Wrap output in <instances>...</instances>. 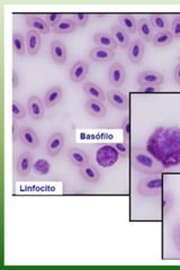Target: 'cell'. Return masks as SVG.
<instances>
[{
	"label": "cell",
	"mask_w": 180,
	"mask_h": 270,
	"mask_svg": "<svg viewBox=\"0 0 180 270\" xmlns=\"http://www.w3.org/2000/svg\"><path fill=\"white\" fill-rule=\"evenodd\" d=\"M148 152L164 169L180 164V129L177 126H159L146 142Z\"/></svg>",
	"instance_id": "cell-1"
},
{
	"label": "cell",
	"mask_w": 180,
	"mask_h": 270,
	"mask_svg": "<svg viewBox=\"0 0 180 270\" xmlns=\"http://www.w3.org/2000/svg\"><path fill=\"white\" fill-rule=\"evenodd\" d=\"M132 168L145 174H160L164 169L159 161L152 157L146 149L133 148L130 152Z\"/></svg>",
	"instance_id": "cell-2"
},
{
	"label": "cell",
	"mask_w": 180,
	"mask_h": 270,
	"mask_svg": "<svg viewBox=\"0 0 180 270\" xmlns=\"http://www.w3.org/2000/svg\"><path fill=\"white\" fill-rule=\"evenodd\" d=\"M161 188H162V179H161L160 174H150V176L141 179V182L137 185V193L144 197L158 196Z\"/></svg>",
	"instance_id": "cell-3"
},
{
	"label": "cell",
	"mask_w": 180,
	"mask_h": 270,
	"mask_svg": "<svg viewBox=\"0 0 180 270\" xmlns=\"http://www.w3.org/2000/svg\"><path fill=\"white\" fill-rule=\"evenodd\" d=\"M120 158V153L113 144H105L96 151V162L103 168L113 167L118 162Z\"/></svg>",
	"instance_id": "cell-4"
},
{
	"label": "cell",
	"mask_w": 180,
	"mask_h": 270,
	"mask_svg": "<svg viewBox=\"0 0 180 270\" xmlns=\"http://www.w3.org/2000/svg\"><path fill=\"white\" fill-rule=\"evenodd\" d=\"M164 78L158 71L146 70L141 72L137 77V83L140 86H161L163 83Z\"/></svg>",
	"instance_id": "cell-5"
},
{
	"label": "cell",
	"mask_w": 180,
	"mask_h": 270,
	"mask_svg": "<svg viewBox=\"0 0 180 270\" xmlns=\"http://www.w3.org/2000/svg\"><path fill=\"white\" fill-rule=\"evenodd\" d=\"M33 157L28 152H23L20 157H18L16 161V173L20 177H27L30 176V173L33 171Z\"/></svg>",
	"instance_id": "cell-6"
},
{
	"label": "cell",
	"mask_w": 180,
	"mask_h": 270,
	"mask_svg": "<svg viewBox=\"0 0 180 270\" xmlns=\"http://www.w3.org/2000/svg\"><path fill=\"white\" fill-rule=\"evenodd\" d=\"M108 80L114 87H121L126 80V72L121 63H114L108 71Z\"/></svg>",
	"instance_id": "cell-7"
},
{
	"label": "cell",
	"mask_w": 180,
	"mask_h": 270,
	"mask_svg": "<svg viewBox=\"0 0 180 270\" xmlns=\"http://www.w3.org/2000/svg\"><path fill=\"white\" fill-rule=\"evenodd\" d=\"M27 110H28V114H30L33 120L41 121L42 118L44 117L45 106L43 102H42L37 96H32L30 99H28Z\"/></svg>",
	"instance_id": "cell-8"
},
{
	"label": "cell",
	"mask_w": 180,
	"mask_h": 270,
	"mask_svg": "<svg viewBox=\"0 0 180 270\" xmlns=\"http://www.w3.org/2000/svg\"><path fill=\"white\" fill-rule=\"evenodd\" d=\"M127 55H129L130 61L133 64L141 63L145 53V45L141 40H134L131 42V44L127 49Z\"/></svg>",
	"instance_id": "cell-9"
},
{
	"label": "cell",
	"mask_w": 180,
	"mask_h": 270,
	"mask_svg": "<svg viewBox=\"0 0 180 270\" xmlns=\"http://www.w3.org/2000/svg\"><path fill=\"white\" fill-rule=\"evenodd\" d=\"M88 71H89V64L86 62V61H83V60L77 61L70 71L71 81L74 83H79L83 81L84 78L87 77Z\"/></svg>",
	"instance_id": "cell-10"
},
{
	"label": "cell",
	"mask_w": 180,
	"mask_h": 270,
	"mask_svg": "<svg viewBox=\"0 0 180 270\" xmlns=\"http://www.w3.org/2000/svg\"><path fill=\"white\" fill-rule=\"evenodd\" d=\"M51 55L55 63L60 65L67 62V47L62 41L55 40L51 44Z\"/></svg>",
	"instance_id": "cell-11"
},
{
	"label": "cell",
	"mask_w": 180,
	"mask_h": 270,
	"mask_svg": "<svg viewBox=\"0 0 180 270\" xmlns=\"http://www.w3.org/2000/svg\"><path fill=\"white\" fill-rule=\"evenodd\" d=\"M18 137H20L22 143L24 145H26L27 148H31V149L39 148V145H40L39 136H37L35 132L32 129H30V127H22V129L20 130Z\"/></svg>",
	"instance_id": "cell-12"
},
{
	"label": "cell",
	"mask_w": 180,
	"mask_h": 270,
	"mask_svg": "<svg viewBox=\"0 0 180 270\" xmlns=\"http://www.w3.org/2000/svg\"><path fill=\"white\" fill-rule=\"evenodd\" d=\"M114 56H115L114 50L105 49V47H98V46H96L95 49L90 51V54H89L90 59L95 61V62H99V63L111 62V61L114 59Z\"/></svg>",
	"instance_id": "cell-13"
},
{
	"label": "cell",
	"mask_w": 180,
	"mask_h": 270,
	"mask_svg": "<svg viewBox=\"0 0 180 270\" xmlns=\"http://www.w3.org/2000/svg\"><path fill=\"white\" fill-rule=\"evenodd\" d=\"M64 144V135L62 133H54L53 135L50 136L49 141H47L46 144V151L47 153L52 157H55V155H58L60 153V151L62 150Z\"/></svg>",
	"instance_id": "cell-14"
},
{
	"label": "cell",
	"mask_w": 180,
	"mask_h": 270,
	"mask_svg": "<svg viewBox=\"0 0 180 270\" xmlns=\"http://www.w3.org/2000/svg\"><path fill=\"white\" fill-rule=\"evenodd\" d=\"M26 24L32 28V30L39 32L40 34H43V35L49 34L51 31V27L49 26V24H47L44 18L41 16H36V15L27 16Z\"/></svg>",
	"instance_id": "cell-15"
},
{
	"label": "cell",
	"mask_w": 180,
	"mask_h": 270,
	"mask_svg": "<svg viewBox=\"0 0 180 270\" xmlns=\"http://www.w3.org/2000/svg\"><path fill=\"white\" fill-rule=\"evenodd\" d=\"M41 47V35L39 32L31 30L26 35V49L30 55H36Z\"/></svg>",
	"instance_id": "cell-16"
},
{
	"label": "cell",
	"mask_w": 180,
	"mask_h": 270,
	"mask_svg": "<svg viewBox=\"0 0 180 270\" xmlns=\"http://www.w3.org/2000/svg\"><path fill=\"white\" fill-rule=\"evenodd\" d=\"M111 35L113 36V39L115 41V43L117 44L118 47H121V49H129V46L131 44L130 36L124 30H123L121 25H114L112 27Z\"/></svg>",
	"instance_id": "cell-17"
},
{
	"label": "cell",
	"mask_w": 180,
	"mask_h": 270,
	"mask_svg": "<svg viewBox=\"0 0 180 270\" xmlns=\"http://www.w3.org/2000/svg\"><path fill=\"white\" fill-rule=\"evenodd\" d=\"M137 33L144 42H152L154 36V28L151 25L148 18L142 17L137 22Z\"/></svg>",
	"instance_id": "cell-18"
},
{
	"label": "cell",
	"mask_w": 180,
	"mask_h": 270,
	"mask_svg": "<svg viewBox=\"0 0 180 270\" xmlns=\"http://www.w3.org/2000/svg\"><path fill=\"white\" fill-rule=\"evenodd\" d=\"M108 102L118 110H127L129 108V97L118 90H112L107 95Z\"/></svg>",
	"instance_id": "cell-19"
},
{
	"label": "cell",
	"mask_w": 180,
	"mask_h": 270,
	"mask_svg": "<svg viewBox=\"0 0 180 270\" xmlns=\"http://www.w3.org/2000/svg\"><path fill=\"white\" fill-rule=\"evenodd\" d=\"M83 92L86 94V96L89 99H93V101H98V102H105L106 96L104 94L103 89L98 86V84L94 82H84L83 83Z\"/></svg>",
	"instance_id": "cell-20"
},
{
	"label": "cell",
	"mask_w": 180,
	"mask_h": 270,
	"mask_svg": "<svg viewBox=\"0 0 180 270\" xmlns=\"http://www.w3.org/2000/svg\"><path fill=\"white\" fill-rule=\"evenodd\" d=\"M63 96V89L60 86H54L51 89L47 90V93L44 95L43 98V104L44 106L47 108H51L55 106L58 104L61 98Z\"/></svg>",
	"instance_id": "cell-21"
},
{
	"label": "cell",
	"mask_w": 180,
	"mask_h": 270,
	"mask_svg": "<svg viewBox=\"0 0 180 270\" xmlns=\"http://www.w3.org/2000/svg\"><path fill=\"white\" fill-rule=\"evenodd\" d=\"M68 158L72 164L81 168L83 165L89 164V157L83 150L78 148H71L68 150Z\"/></svg>",
	"instance_id": "cell-22"
},
{
	"label": "cell",
	"mask_w": 180,
	"mask_h": 270,
	"mask_svg": "<svg viewBox=\"0 0 180 270\" xmlns=\"http://www.w3.org/2000/svg\"><path fill=\"white\" fill-rule=\"evenodd\" d=\"M94 42L98 47H105V49L111 50H115L116 47H118L115 41H114L113 36L105 32L96 33V34L94 35Z\"/></svg>",
	"instance_id": "cell-23"
},
{
	"label": "cell",
	"mask_w": 180,
	"mask_h": 270,
	"mask_svg": "<svg viewBox=\"0 0 180 270\" xmlns=\"http://www.w3.org/2000/svg\"><path fill=\"white\" fill-rule=\"evenodd\" d=\"M84 108H86V111L94 117L103 118L106 115V107L102 102L88 99L86 102V105H84Z\"/></svg>",
	"instance_id": "cell-24"
},
{
	"label": "cell",
	"mask_w": 180,
	"mask_h": 270,
	"mask_svg": "<svg viewBox=\"0 0 180 270\" xmlns=\"http://www.w3.org/2000/svg\"><path fill=\"white\" fill-rule=\"evenodd\" d=\"M80 174L88 183H98L102 177L98 169L90 163L80 168Z\"/></svg>",
	"instance_id": "cell-25"
},
{
	"label": "cell",
	"mask_w": 180,
	"mask_h": 270,
	"mask_svg": "<svg viewBox=\"0 0 180 270\" xmlns=\"http://www.w3.org/2000/svg\"><path fill=\"white\" fill-rule=\"evenodd\" d=\"M118 21H120V25L122 26L127 34H134L137 32V22L133 15H121L118 16Z\"/></svg>",
	"instance_id": "cell-26"
},
{
	"label": "cell",
	"mask_w": 180,
	"mask_h": 270,
	"mask_svg": "<svg viewBox=\"0 0 180 270\" xmlns=\"http://www.w3.org/2000/svg\"><path fill=\"white\" fill-rule=\"evenodd\" d=\"M78 26L75 25L72 18H63L58 25L52 28V32L55 34H68V33H72L77 30Z\"/></svg>",
	"instance_id": "cell-27"
},
{
	"label": "cell",
	"mask_w": 180,
	"mask_h": 270,
	"mask_svg": "<svg viewBox=\"0 0 180 270\" xmlns=\"http://www.w3.org/2000/svg\"><path fill=\"white\" fill-rule=\"evenodd\" d=\"M148 20L151 23V25L153 26L154 31L162 32V31L168 30L169 21L164 15H160V14H153V15L149 16Z\"/></svg>",
	"instance_id": "cell-28"
},
{
	"label": "cell",
	"mask_w": 180,
	"mask_h": 270,
	"mask_svg": "<svg viewBox=\"0 0 180 270\" xmlns=\"http://www.w3.org/2000/svg\"><path fill=\"white\" fill-rule=\"evenodd\" d=\"M13 50L18 56H24L26 53V39L20 33H14L13 35Z\"/></svg>",
	"instance_id": "cell-29"
},
{
	"label": "cell",
	"mask_w": 180,
	"mask_h": 270,
	"mask_svg": "<svg viewBox=\"0 0 180 270\" xmlns=\"http://www.w3.org/2000/svg\"><path fill=\"white\" fill-rule=\"evenodd\" d=\"M172 41H173V36L171 34V32H170L169 30H167V31L158 32L157 34H154L152 43H153L154 46L162 47V46L169 45Z\"/></svg>",
	"instance_id": "cell-30"
},
{
	"label": "cell",
	"mask_w": 180,
	"mask_h": 270,
	"mask_svg": "<svg viewBox=\"0 0 180 270\" xmlns=\"http://www.w3.org/2000/svg\"><path fill=\"white\" fill-rule=\"evenodd\" d=\"M51 171V163L45 159L36 160L33 164V172L40 176H45Z\"/></svg>",
	"instance_id": "cell-31"
},
{
	"label": "cell",
	"mask_w": 180,
	"mask_h": 270,
	"mask_svg": "<svg viewBox=\"0 0 180 270\" xmlns=\"http://www.w3.org/2000/svg\"><path fill=\"white\" fill-rule=\"evenodd\" d=\"M173 205H174L173 194L170 192H164L162 198V211L164 214H168V213L173 208Z\"/></svg>",
	"instance_id": "cell-32"
},
{
	"label": "cell",
	"mask_w": 180,
	"mask_h": 270,
	"mask_svg": "<svg viewBox=\"0 0 180 270\" xmlns=\"http://www.w3.org/2000/svg\"><path fill=\"white\" fill-rule=\"evenodd\" d=\"M12 111H13V117L14 120H22L26 116V110L20 102L14 99L12 104Z\"/></svg>",
	"instance_id": "cell-33"
},
{
	"label": "cell",
	"mask_w": 180,
	"mask_h": 270,
	"mask_svg": "<svg viewBox=\"0 0 180 270\" xmlns=\"http://www.w3.org/2000/svg\"><path fill=\"white\" fill-rule=\"evenodd\" d=\"M44 20L46 21V23L49 24L50 27H55L58 24L63 20V15L62 14L59 13H51V14H45Z\"/></svg>",
	"instance_id": "cell-34"
},
{
	"label": "cell",
	"mask_w": 180,
	"mask_h": 270,
	"mask_svg": "<svg viewBox=\"0 0 180 270\" xmlns=\"http://www.w3.org/2000/svg\"><path fill=\"white\" fill-rule=\"evenodd\" d=\"M72 18L73 22L75 23V25L78 27H84L87 25V23L89 21V14H84V13H77V14H72Z\"/></svg>",
	"instance_id": "cell-35"
},
{
	"label": "cell",
	"mask_w": 180,
	"mask_h": 270,
	"mask_svg": "<svg viewBox=\"0 0 180 270\" xmlns=\"http://www.w3.org/2000/svg\"><path fill=\"white\" fill-rule=\"evenodd\" d=\"M114 148H115L117 150V152L120 153V157L125 159L129 157V154L131 151L129 150V144L126 143H112Z\"/></svg>",
	"instance_id": "cell-36"
},
{
	"label": "cell",
	"mask_w": 180,
	"mask_h": 270,
	"mask_svg": "<svg viewBox=\"0 0 180 270\" xmlns=\"http://www.w3.org/2000/svg\"><path fill=\"white\" fill-rule=\"evenodd\" d=\"M170 32H171L173 39H180V16L176 17L172 21L171 30H170Z\"/></svg>",
	"instance_id": "cell-37"
},
{
	"label": "cell",
	"mask_w": 180,
	"mask_h": 270,
	"mask_svg": "<svg viewBox=\"0 0 180 270\" xmlns=\"http://www.w3.org/2000/svg\"><path fill=\"white\" fill-rule=\"evenodd\" d=\"M123 131H124V143H130V137H131V126H130V118L126 117L123 123Z\"/></svg>",
	"instance_id": "cell-38"
},
{
	"label": "cell",
	"mask_w": 180,
	"mask_h": 270,
	"mask_svg": "<svg viewBox=\"0 0 180 270\" xmlns=\"http://www.w3.org/2000/svg\"><path fill=\"white\" fill-rule=\"evenodd\" d=\"M173 241L176 244L178 253L180 254V223L176 224L173 227Z\"/></svg>",
	"instance_id": "cell-39"
},
{
	"label": "cell",
	"mask_w": 180,
	"mask_h": 270,
	"mask_svg": "<svg viewBox=\"0 0 180 270\" xmlns=\"http://www.w3.org/2000/svg\"><path fill=\"white\" fill-rule=\"evenodd\" d=\"M160 92V86H141L139 93L142 94H154Z\"/></svg>",
	"instance_id": "cell-40"
},
{
	"label": "cell",
	"mask_w": 180,
	"mask_h": 270,
	"mask_svg": "<svg viewBox=\"0 0 180 270\" xmlns=\"http://www.w3.org/2000/svg\"><path fill=\"white\" fill-rule=\"evenodd\" d=\"M18 86H20V77H18L16 70H14L13 71V88L15 89Z\"/></svg>",
	"instance_id": "cell-41"
},
{
	"label": "cell",
	"mask_w": 180,
	"mask_h": 270,
	"mask_svg": "<svg viewBox=\"0 0 180 270\" xmlns=\"http://www.w3.org/2000/svg\"><path fill=\"white\" fill-rule=\"evenodd\" d=\"M17 122L16 120L13 121V142H15L16 139H17V135L20 134V132L17 131Z\"/></svg>",
	"instance_id": "cell-42"
},
{
	"label": "cell",
	"mask_w": 180,
	"mask_h": 270,
	"mask_svg": "<svg viewBox=\"0 0 180 270\" xmlns=\"http://www.w3.org/2000/svg\"><path fill=\"white\" fill-rule=\"evenodd\" d=\"M174 81L180 86V63H178L176 69H174Z\"/></svg>",
	"instance_id": "cell-43"
}]
</instances>
